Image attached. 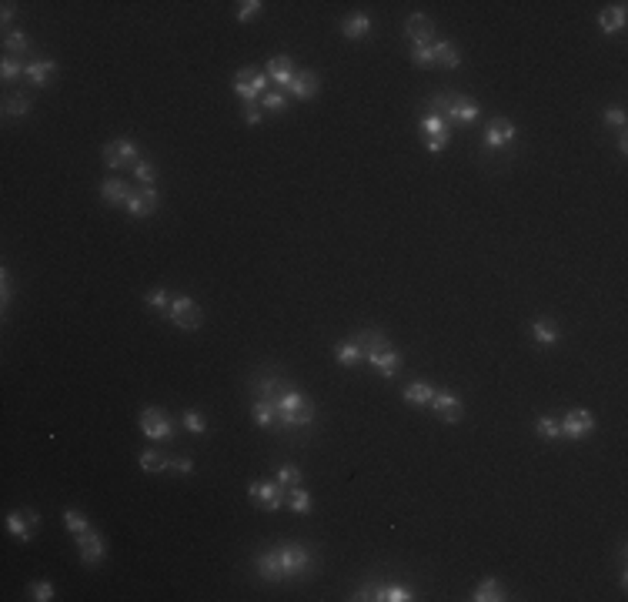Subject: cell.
Listing matches in <instances>:
<instances>
[{
  "label": "cell",
  "instance_id": "obj_1",
  "mask_svg": "<svg viewBox=\"0 0 628 602\" xmlns=\"http://www.w3.org/2000/svg\"><path fill=\"white\" fill-rule=\"evenodd\" d=\"M278 419L288 425V428H301V425H311L314 421V405L307 402L301 392H291V388H281L278 398Z\"/></svg>",
  "mask_w": 628,
  "mask_h": 602
},
{
  "label": "cell",
  "instance_id": "obj_2",
  "mask_svg": "<svg viewBox=\"0 0 628 602\" xmlns=\"http://www.w3.org/2000/svg\"><path fill=\"white\" fill-rule=\"evenodd\" d=\"M168 318L181 332H197L201 322H204V311L194 305V298H187V294H174L171 298V308H168Z\"/></svg>",
  "mask_w": 628,
  "mask_h": 602
},
{
  "label": "cell",
  "instance_id": "obj_3",
  "mask_svg": "<svg viewBox=\"0 0 628 602\" xmlns=\"http://www.w3.org/2000/svg\"><path fill=\"white\" fill-rule=\"evenodd\" d=\"M267 74L265 70H258V67H241L238 70V77H234V94H238L244 104L248 100H261L267 94Z\"/></svg>",
  "mask_w": 628,
  "mask_h": 602
},
{
  "label": "cell",
  "instance_id": "obj_4",
  "mask_svg": "<svg viewBox=\"0 0 628 602\" xmlns=\"http://www.w3.org/2000/svg\"><path fill=\"white\" fill-rule=\"evenodd\" d=\"M248 495H251V502L258 509H267V512H278L288 502V489H281L278 482H251Z\"/></svg>",
  "mask_w": 628,
  "mask_h": 602
},
{
  "label": "cell",
  "instance_id": "obj_5",
  "mask_svg": "<svg viewBox=\"0 0 628 602\" xmlns=\"http://www.w3.org/2000/svg\"><path fill=\"white\" fill-rule=\"evenodd\" d=\"M138 421H140V432L147 435L151 442H168L171 435H174V421L161 408H144Z\"/></svg>",
  "mask_w": 628,
  "mask_h": 602
},
{
  "label": "cell",
  "instance_id": "obj_6",
  "mask_svg": "<svg viewBox=\"0 0 628 602\" xmlns=\"http://www.w3.org/2000/svg\"><path fill=\"white\" fill-rule=\"evenodd\" d=\"M100 155H104V164H107V168H127V164H131V168H134V164H138L140 161V155H138V148H134V140H127V138H117V140H111V144H104V151H100Z\"/></svg>",
  "mask_w": 628,
  "mask_h": 602
},
{
  "label": "cell",
  "instance_id": "obj_7",
  "mask_svg": "<svg viewBox=\"0 0 628 602\" xmlns=\"http://www.w3.org/2000/svg\"><path fill=\"white\" fill-rule=\"evenodd\" d=\"M281 552V565H284V575L288 579H294V575H305L307 569H311V552H307L305 546H278Z\"/></svg>",
  "mask_w": 628,
  "mask_h": 602
},
{
  "label": "cell",
  "instance_id": "obj_8",
  "mask_svg": "<svg viewBox=\"0 0 628 602\" xmlns=\"http://www.w3.org/2000/svg\"><path fill=\"white\" fill-rule=\"evenodd\" d=\"M318 91H321V81H318L314 70H294V81L288 84V94H291L294 100L318 98Z\"/></svg>",
  "mask_w": 628,
  "mask_h": 602
},
{
  "label": "cell",
  "instance_id": "obj_9",
  "mask_svg": "<svg viewBox=\"0 0 628 602\" xmlns=\"http://www.w3.org/2000/svg\"><path fill=\"white\" fill-rule=\"evenodd\" d=\"M592 428H595V419H592L588 408H572L561 419V435H568V438H585Z\"/></svg>",
  "mask_w": 628,
  "mask_h": 602
},
{
  "label": "cell",
  "instance_id": "obj_10",
  "mask_svg": "<svg viewBox=\"0 0 628 602\" xmlns=\"http://www.w3.org/2000/svg\"><path fill=\"white\" fill-rule=\"evenodd\" d=\"M77 549H81V562L84 565H94V562H100L107 556V546H104L100 532H94V529H84V532L77 535Z\"/></svg>",
  "mask_w": 628,
  "mask_h": 602
},
{
  "label": "cell",
  "instance_id": "obj_11",
  "mask_svg": "<svg viewBox=\"0 0 628 602\" xmlns=\"http://www.w3.org/2000/svg\"><path fill=\"white\" fill-rule=\"evenodd\" d=\"M478 117H481V111H478V104L475 100H468V98H451V104H448V114H445V124H475Z\"/></svg>",
  "mask_w": 628,
  "mask_h": 602
},
{
  "label": "cell",
  "instance_id": "obj_12",
  "mask_svg": "<svg viewBox=\"0 0 628 602\" xmlns=\"http://www.w3.org/2000/svg\"><path fill=\"white\" fill-rule=\"evenodd\" d=\"M124 208H127L131 218H147V214H154V208H157V191H154V188L131 191V197H127Z\"/></svg>",
  "mask_w": 628,
  "mask_h": 602
},
{
  "label": "cell",
  "instance_id": "obj_13",
  "mask_svg": "<svg viewBox=\"0 0 628 602\" xmlns=\"http://www.w3.org/2000/svg\"><path fill=\"white\" fill-rule=\"evenodd\" d=\"M432 408L438 412V419L451 421V425L461 421V415H465V408H461V402H458V395H455V392H434Z\"/></svg>",
  "mask_w": 628,
  "mask_h": 602
},
{
  "label": "cell",
  "instance_id": "obj_14",
  "mask_svg": "<svg viewBox=\"0 0 628 602\" xmlns=\"http://www.w3.org/2000/svg\"><path fill=\"white\" fill-rule=\"evenodd\" d=\"M508 140H515V124L505 121V117H495V121L485 127V144H488L491 151H498V148H505Z\"/></svg>",
  "mask_w": 628,
  "mask_h": 602
},
{
  "label": "cell",
  "instance_id": "obj_15",
  "mask_svg": "<svg viewBox=\"0 0 628 602\" xmlns=\"http://www.w3.org/2000/svg\"><path fill=\"white\" fill-rule=\"evenodd\" d=\"M258 572H261V579H267V582H281V579H288V575H284V565H281V552H278V549H267V552L258 556Z\"/></svg>",
  "mask_w": 628,
  "mask_h": 602
},
{
  "label": "cell",
  "instance_id": "obj_16",
  "mask_svg": "<svg viewBox=\"0 0 628 602\" xmlns=\"http://www.w3.org/2000/svg\"><path fill=\"white\" fill-rule=\"evenodd\" d=\"M267 81H274V84H281L284 91H288V84L294 81V64H291V57H284V54H278V57H271L267 60Z\"/></svg>",
  "mask_w": 628,
  "mask_h": 602
},
{
  "label": "cell",
  "instance_id": "obj_17",
  "mask_svg": "<svg viewBox=\"0 0 628 602\" xmlns=\"http://www.w3.org/2000/svg\"><path fill=\"white\" fill-rule=\"evenodd\" d=\"M354 341L361 345V351H364V358H371V355H378V351H385V348H391L388 345V335L381 332V328H361L358 335H354Z\"/></svg>",
  "mask_w": 628,
  "mask_h": 602
},
{
  "label": "cell",
  "instance_id": "obj_18",
  "mask_svg": "<svg viewBox=\"0 0 628 602\" xmlns=\"http://www.w3.org/2000/svg\"><path fill=\"white\" fill-rule=\"evenodd\" d=\"M34 522H30V516H27V509H17V512H11L7 516V532L14 535L17 542H30V535H34Z\"/></svg>",
  "mask_w": 628,
  "mask_h": 602
},
{
  "label": "cell",
  "instance_id": "obj_19",
  "mask_svg": "<svg viewBox=\"0 0 628 602\" xmlns=\"http://www.w3.org/2000/svg\"><path fill=\"white\" fill-rule=\"evenodd\" d=\"M57 70V60H51V57H41V60H30L27 70H24V77H27L34 87H44L47 81H51V74Z\"/></svg>",
  "mask_w": 628,
  "mask_h": 602
},
{
  "label": "cell",
  "instance_id": "obj_20",
  "mask_svg": "<svg viewBox=\"0 0 628 602\" xmlns=\"http://www.w3.org/2000/svg\"><path fill=\"white\" fill-rule=\"evenodd\" d=\"M368 362L375 365L385 379H394V375H398V368H401V355H398L394 348H385V351H378V355H371Z\"/></svg>",
  "mask_w": 628,
  "mask_h": 602
},
{
  "label": "cell",
  "instance_id": "obj_21",
  "mask_svg": "<svg viewBox=\"0 0 628 602\" xmlns=\"http://www.w3.org/2000/svg\"><path fill=\"white\" fill-rule=\"evenodd\" d=\"M408 37L415 44H428L432 41V34H434V24H432V17H421V14H411L408 17Z\"/></svg>",
  "mask_w": 628,
  "mask_h": 602
},
{
  "label": "cell",
  "instance_id": "obj_22",
  "mask_svg": "<svg viewBox=\"0 0 628 602\" xmlns=\"http://www.w3.org/2000/svg\"><path fill=\"white\" fill-rule=\"evenodd\" d=\"M30 54V41H27V34L24 30H7L4 34V57H20Z\"/></svg>",
  "mask_w": 628,
  "mask_h": 602
},
{
  "label": "cell",
  "instance_id": "obj_23",
  "mask_svg": "<svg viewBox=\"0 0 628 602\" xmlns=\"http://www.w3.org/2000/svg\"><path fill=\"white\" fill-rule=\"evenodd\" d=\"M251 419H254V425L271 428V425L278 421V405H274V398H258L254 408H251Z\"/></svg>",
  "mask_w": 628,
  "mask_h": 602
},
{
  "label": "cell",
  "instance_id": "obj_24",
  "mask_svg": "<svg viewBox=\"0 0 628 602\" xmlns=\"http://www.w3.org/2000/svg\"><path fill=\"white\" fill-rule=\"evenodd\" d=\"M625 4H615V7H608V11H601L599 14V24L605 34H618V30H625Z\"/></svg>",
  "mask_w": 628,
  "mask_h": 602
},
{
  "label": "cell",
  "instance_id": "obj_25",
  "mask_svg": "<svg viewBox=\"0 0 628 602\" xmlns=\"http://www.w3.org/2000/svg\"><path fill=\"white\" fill-rule=\"evenodd\" d=\"M341 34L348 37V41H361L371 34V17L368 14H351L345 24H341Z\"/></svg>",
  "mask_w": 628,
  "mask_h": 602
},
{
  "label": "cell",
  "instance_id": "obj_26",
  "mask_svg": "<svg viewBox=\"0 0 628 602\" xmlns=\"http://www.w3.org/2000/svg\"><path fill=\"white\" fill-rule=\"evenodd\" d=\"M100 195L107 204H127V197H131V188H127L121 178H107V181L100 184Z\"/></svg>",
  "mask_w": 628,
  "mask_h": 602
},
{
  "label": "cell",
  "instance_id": "obj_27",
  "mask_svg": "<svg viewBox=\"0 0 628 602\" xmlns=\"http://www.w3.org/2000/svg\"><path fill=\"white\" fill-rule=\"evenodd\" d=\"M531 335H535L538 345H555V341L561 338V332H559V325L552 322V318H538V322L531 325Z\"/></svg>",
  "mask_w": 628,
  "mask_h": 602
},
{
  "label": "cell",
  "instance_id": "obj_28",
  "mask_svg": "<svg viewBox=\"0 0 628 602\" xmlns=\"http://www.w3.org/2000/svg\"><path fill=\"white\" fill-rule=\"evenodd\" d=\"M432 51H434V64H441V67L448 70H455L461 64V57H458V47L455 44H448V41H438L432 44Z\"/></svg>",
  "mask_w": 628,
  "mask_h": 602
},
{
  "label": "cell",
  "instance_id": "obj_29",
  "mask_svg": "<svg viewBox=\"0 0 628 602\" xmlns=\"http://www.w3.org/2000/svg\"><path fill=\"white\" fill-rule=\"evenodd\" d=\"M475 602H502L505 599V586L498 579H485V582H478L475 586Z\"/></svg>",
  "mask_w": 628,
  "mask_h": 602
},
{
  "label": "cell",
  "instance_id": "obj_30",
  "mask_svg": "<svg viewBox=\"0 0 628 602\" xmlns=\"http://www.w3.org/2000/svg\"><path fill=\"white\" fill-rule=\"evenodd\" d=\"M432 398H434V388L428 385V381H411V385L405 388L408 405H432Z\"/></svg>",
  "mask_w": 628,
  "mask_h": 602
},
{
  "label": "cell",
  "instance_id": "obj_31",
  "mask_svg": "<svg viewBox=\"0 0 628 602\" xmlns=\"http://www.w3.org/2000/svg\"><path fill=\"white\" fill-rule=\"evenodd\" d=\"M335 358H338V365L354 368L358 362H364V351H361V345L351 338V341H345V345H338V348H335Z\"/></svg>",
  "mask_w": 628,
  "mask_h": 602
},
{
  "label": "cell",
  "instance_id": "obj_32",
  "mask_svg": "<svg viewBox=\"0 0 628 602\" xmlns=\"http://www.w3.org/2000/svg\"><path fill=\"white\" fill-rule=\"evenodd\" d=\"M168 465H171V459L164 452H157V448H147V452L140 455V469H144V472H164Z\"/></svg>",
  "mask_w": 628,
  "mask_h": 602
},
{
  "label": "cell",
  "instance_id": "obj_33",
  "mask_svg": "<svg viewBox=\"0 0 628 602\" xmlns=\"http://www.w3.org/2000/svg\"><path fill=\"white\" fill-rule=\"evenodd\" d=\"M251 388H254V395H258V398H278L281 379H278V375H267V379L251 381Z\"/></svg>",
  "mask_w": 628,
  "mask_h": 602
},
{
  "label": "cell",
  "instance_id": "obj_34",
  "mask_svg": "<svg viewBox=\"0 0 628 602\" xmlns=\"http://www.w3.org/2000/svg\"><path fill=\"white\" fill-rule=\"evenodd\" d=\"M288 505H291L298 516H305L307 509H311V495H307L301 485H294V489H288Z\"/></svg>",
  "mask_w": 628,
  "mask_h": 602
},
{
  "label": "cell",
  "instance_id": "obj_35",
  "mask_svg": "<svg viewBox=\"0 0 628 602\" xmlns=\"http://www.w3.org/2000/svg\"><path fill=\"white\" fill-rule=\"evenodd\" d=\"M30 111V98H20V94H11V98L4 100V114L7 117H24Z\"/></svg>",
  "mask_w": 628,
  "mask_h": 602
},
{
  "label": "cell",
  "instance_id": "obj_36",
  "mask_svg": "<svg viewBox=\"0 0 628 602\" xmlns=\"http://www.w3.org/2000/svg\"><path fill=\"white\" fill-rule=\"evenodd\" d=\"M301 469L298 465H281L278 469V485L281 489H294V485H301Z\"/></svg>",
  "mask_w": 628,
  "mask_h": 602
},
{
  "label": "cell",
  "instance_id": "obj_37",
  "mask_svg": "<svg viewBox=\"0 0 628 602\" xmlns=\"http://www.w3.org/2000/svg\"><path fill=\"white\" fill-rule=\"evenodd\" d=\"M181 421H184V428H187V432H194V435H204V432H208V421L201 419V412H197V408H187Z\"/></svg>",
  "mask_w": 628,
  "mask_h": 602
},
{
  "label": "cell",
  "instance_id": "obj_38",
  "mask_svg": "<svg viewBox=\"0 0 628 602\" xmlns=\"http://www.w3.org/2000/svg\"><path fill=\"white\" fill-rule=\"evenodd\" d=\"M411 60H415V67H434V51L428 44H415L411 47Z\"/></svg>",
  "mask_w": 628,
  "mask_h": 602
},
{
  "label": "cell",
  "instance_id": "obj_39",
  "mask_svg": "<svg viewBox=\"0 0 628 602\" xmlns=\"http://www.w3.org/2000/svg\"><path fill=\"white\" fill-rule=\"evenodd\" d=\"M134 178H138V181H144L147 184V188H151L154 181H157V168H154L151 161H147V157H140L138 164H134Z\"/></svg>",
  "mask_w": 628,
  "mask_h": 602
},
{
  "label": "cell",
  "instance_id": "obj_40",
  "mask_svg": "<svg viewBox=\"0 0 628 602\" xmlns=\"http://www.w3.org/2000/svg\"><path fill=\"white\" fill-rule=\"evenodd\" d=\"M64 525H67L74 535H81L84 529H91V525H87V518H84V512H77V509H67V512H64Z\"/></svg>",
  "mask_w": 628,
  "mask_h": 602
},
{
  "label": "cell",
  "instance_id": "obj_41",
  "mask_svg": "<svg viewBox=\"0 0 628 602\" xmlns=\"http://www.w3.org/2000/svg\"><path fill=\"white\" fill-rule=\"evenodd\" d=\"M27 70V64H20L17 57H4V64H0V77L4 81H14V77H20Z\"/></svg>",
  "mask_w": 628,
  "mask_h": 602
},
{
  "label": "cell",
  "instance_id": "obj_42",
  "mask_svg": "<svg viewBox=\"0 0 628 602\" xmlns=\"http://www.w3.org/2000/svg\"><path fill=\"white\" fill-rule=\"evenodd\" d=\"M284 104H288V94H284V91H267L265 98H261V107H265V111H281Z\"/></svg>",
  "mask_w": 628,
  "mask_h": 602
},
{
  "label": "cell",
  "instance_id": "obj_43",
  "mask_svg": "<svg viewBox=\"0 0 628 602\" xmlns=\"http://www.w3.org/2000/svg\"><path fill=\"white\" fill-rule=\"evenodd\" d=\"M147 308L154 311H168L171 308V294L164 288H157V292H147Z\"/></svg>",
  "mask_w": 628,
  "mask_h": 602
},
{
  "label": "cell",
  "instance_id": "obj_44",
  "mask_svg": "<svg viewBox=\"0 0 628 602\" xmlns=\"http://www.w3.org/2000/svg\"><path fill=\"white\" fill-rule=\"evenodd\" d=\"M535 432L542 435V438H559V435H561V421H555V419H538Z\"/></svg>",
  "mask_w": 628,
  "mask_h": 602
},
{
  "label": "cell",
  "instance_id": "obj_45",
  "mask_svg": "<svg viewBox=\"0 0 628 602\" xmlns=\"http://www.w3.org/2000/svg\"><path fill=\"white\" fill-rule=\"evenodd\" d=\"M448 104H451V98H448V94H434L432 104H428V117H441V121H445Z\"/></svg>",
  "mask_w": 628,
  "mask_h": 602
},
{
  "label": "cell",
  "instance_id": "obj_46",
  "mask_svg": "<svg viewBox=\"0 0 628 602\" xmlns=\"http://www.w3.org/2000/svg\"><path fill=\"white\" fill-rule=\"evenodd\" d=\"M258 14H265V4H261V0H248V4H241L238 20L244 24V20H251V17H258Z\"/></svg>",
  "mask_w": 628,
  "mask_h": 602
},
{
  "label": "cell",
  "instance_id": "obj_47",
  "mask_svg": "<svg viewBox=\"0 0 628 602\" xmlns=\"http://www.w3.org/2000/svg\"><path fill=\"white\" fill-rule=\"evenodd\" d=\"M30 599L51 602L54 599V586H51V582H34V586H30Z\"/></svg>",
  "mask_w": 628,
  "mask_h": 602
},
{
  "label": "cell",
  "instance_id": "obj_48",
  "mask_svg": "<svg viewBox=\"0 0 628 602\" xmlns=\"http://www.w3.org/2000/svg\"><path fill=\"white\" fill-rule=\"evenodd\" d=\"M168 469L171 472H178V476H191V472H194V462H191L187 455H174Z\"/></svg>",
  "mask_w": 628,
  "mask_h": 602
},
{
  "label": "cell",
  "instance_id": "obj_49",
  "mask_svg": "<svg viewBox=\"0 0 628 602\" xmlns=\"http://www.w3.org/2000/svg\"><path fill=\"white\" fill-rule=\"evenodd\" d=\"M421 131L432 138V134H441V131H451V127H448L441 117H425V121H421Z\"/></svg>",
  "mask_w": 628,
  "mask_h": 602
},
{
  "label": "cell",
  "instance_id": "obj_50",
  "mask_svg": "<svg viewBox=\"0 0 628 602\" xmlns=\"http://www.w3.org/2000/svg\"><path fill=\"white\" fill-rule=\"evenodd\" d=\"M601 121H605V124L608 127H625V111H622V107H612V111H605L601 114Z\"/></svg>",
  "mask_w": 628,
  "mask_h": 602
},
{
  "label": "cell",
  "instance_id": "obj_51",
  "mask_svg": "<svg viewBox=\"0 0 628 602\" xmlns=\"http://www.w3.org/2000/svg\"><path fill=\"white\" fill-rule=\"evenodd\" d=\"M448 140H451V131H441V134H432V138H428V151H432V155H438V151H445V148H448Z\"/></svg>",
  "mask_w": 628,
  "mask_h": 602
},
{
  "label": "cell",
  "instance_id": "obj_52",
  "mask_svg": "<svg viewBox=\"0 0 628 602\" xmlns=\"http://www.w3.org/2000/svg\"><path fill=\"white\" fill-rule=\"evenodd\" d=\"M244 121L248 124H261V100H248L244 104Z\"/></svg>",
  "mask_w": 628,
  "mask_h": 602
},
{
  "label": "cell",
  "instance_id": "obj_53",
  "mask_svg": "<svg viewBox=\"0 0 628 602\" xmlns=\"http://www.w3.org/2000/svg\"><path fill=\"white\" fill-rule=\"evenodd\" d=\"M0 298H4V305L11 301V275H7V268L0 271Z\"/></svg>",
  "mask_w": 628,
  "mask_h": 602
},
{
  "label": "cell",
  "instance_id": "obj_54",
  "mask_svg": "<svg viewBox=\"0 0 628 602\" xmlns=\"http://www.w3.org/2000/svg\"><path fill=\"white\" fill-rule=\"evenodd\" d=\"M14 14H17V4H11V0H7V4H4V11H0L4 24H11V20H14Z\"/></svg>",
  "mask_w": 628,
  "mask_h": 602
}]
</instances>
